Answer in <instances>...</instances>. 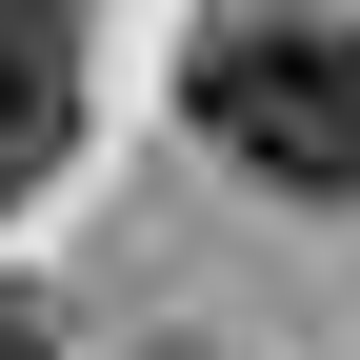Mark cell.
I'll use <instances>...</instances> for the list:
<instances>
[{"label":"cell","instance_id":"obj_1","mask_svg":"<svg viewBox=\"0 0 360 360\" xmlns=\"http://www.w3.org/2000/svg\"><path fill=\"white\" fill-rule=\"evenodd\" d=\"M180 120H200V160H240L260 200H360V20H300V0L220 20L200 60H180Z\"/></svg>","mask_w":360,"mask_h":360},{"label":"cell","instance_id":"obj_2","mask_svg":"<svg viewBox=\"0 0 360 360\" xmlns=\"http://www.w3.org/2000/svg\"><path fill=\"white\" fill-rule=\"evenodd\" d=\"M60 60H80V0H0V80L60 101Z\"/></svg>","mask_w":360,"mask_h":360},{"label":"cell","instance_id":"obj_3","mask_svg":"<svg viewBox=\"0 0 360 360\" xmlns=\"http://www.w3.org/2000/svg\"><path fill=\"white\" fill-rule=\"evenodd\" d=\"M40 141H60V101H20V80H0V200L40 180Z\"/></svg>","mask_w":360,"mask_h":360},{"label":"cell","instance_id":"obj_4","mask_svg":"<svg viewBox=\"0 0 360 360\" xmlns=\"http://www.w3.org/2000/svg\"><path fill=\"white\" fill-rule=\"evenodd\" d=\"M0 360H60V321H40V300H0Z\"/></svg>","mask_w":360,"mask_h":360}]
</instances>
